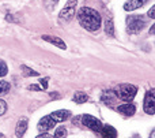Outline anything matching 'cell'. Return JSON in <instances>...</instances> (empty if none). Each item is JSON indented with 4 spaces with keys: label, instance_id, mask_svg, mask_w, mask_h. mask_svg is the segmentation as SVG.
Segmentation results:
<instances>
[{
    "label": "cell",
    "instance_id": "5b68a950",
    "mask_svg": "<svg viewBox=\"0 0 155 138\" xmlns=\"http://www.w3.org/2000/svg\"><path fill=\"white\" fill-rule=\"evenodd\" d=\"M82 122L86 127H88L90 130L95 131V133H99L102 129V123L99 119H97L95 116H91V115H83L82 116Z\"/></svg>",
    "mask_w": 155,
    "mask_h": 138
},
{
    "label": "cell",
    "instance_id": "ffe728a7",
    "mask_svg": "<svg viewBox=\"0 0 155 138\" xmlns=\"http://www.w3.org/2000/svg\"><path fill=\"white\" fill-rule=\"evenodd\" d=\"M57 2H59V0H44V3H45V7L48 8L49 11L54 10V7H56Z\"/></svg>",
    "mask_w": 155,
    "mask_h": 138
},
{
    "label": "cell",
    "instance_id": "7a4b0ae2",
    "mask_svg": "<svg viewBox=\"0 0 155 138\" xmlns=\"http://www.w3.org/2000/svg\"><path fill=\"white\" fill-rule=\"evenodd\" d=\"M146 26V21L142 15H129L127 18V32L129 34H136L142 32Z\"/></svg>",
    "mask_w": 155,
    "mask_h": 138
},
{
    "label": "cell",
    "instance_id": "83f0119b",
    "mask_svg": "<svg viewBox=\"0 0 155 138\" xmlns=\"http://www.w3.org/2000/svg\"><path fill=\"white\" fill-rule=\"evenodd\" d=\"M150 138H155V130L151 131V136H150Z\"/></svg>",
    "mask_w": 155,
    "mask_h": 138
},
{
    "label": "cell",
    "instance_id": "9a60e30c",
    "mask_svg": "<svg viewBox=\"0 0 155 138\" xmlns=\"http://www.w3.org/2000/svg\"><path fill=\"white\" fill-rule=\"evenodd\" d=\"M88 100V96L86 95V93H83V92H76L75 95H74V101L78 104H83V103H86V101Z\"/></svg>",
    "mask_w": 155,
    "mask_h": 138
},
{
    "label": "cell",
    "instance_id": "3957f363",
    "mask_svg": "<svg viewBox=\"0 0 155 138\" xmlns=\"http://www.w3.org/2000/svg\"><path fill=\"white\" fill-rule=\"evenodd\" d=\"M136 92H137L136 86H134V85H131V84H123L118 86L117 92H116V96L124 101H132L134 97L136 96Z\"/></svg>",
    "mask_w": 155,
    "mask_h": 138
},
{
    "label": "cell",
    "instance_id": "4fadbf2b",
    "mask_svg": "<svg viewBox=\"0 0 155 138\" xmlns=\"http://www.w3.org/2000/svg\"><path fill=\"white\" fill-rule=\"evenodd\" d=\"M117 111L120 112V114L125 115V116H132V115L136 112V107L131 103H127V104H123V105L118 107Z\"/></svg>",
    "mask_w": 155,
    "mask_h": 138
},
{
    "label": "cell",
    "instance_id": "603a6c76",
    "mask_svg": "<svg viewBox=\"0 0 155 138\" xmlns=\"http://www.w3.org/2000/svg\"><path fill=\"white\" fill-rule=\"evenodd\" d=\"M5 111H7V104H5L4 100H0V116H2Z\"/></svg>",
    "mask_w": 155,
    "mask_h": 138
},
{
    "label": "cell",
    "instance_id": "7402d4cb",
    "mask_svg": "<svg viewBox=\"0 0 155 138\" xmlns=\"http://www.w3.org/2000/svg\"><path fill=\"white\" fill-rule=\"evenodd\" d=\"M40 84H41V89H48V84H49V78L48 77H45V78H42L40 81Z\"/></svg>",
    "mask_w": 155,
    "mask_h": 138
},
{
    "label": "cell",
    "instance_id": "5bb4252c",
    "mask_svg": "<svg viewBox=\"0 0 155 138\" xmlns=\"http://www.w3.org/2000/svg\"><path fill=\"white\" fill-rule=\"evenodd\" d=\"M27 130V120L26 119H22L18 122V125H16L15 127V134L18 138H22L25 136V133H26Z\"/></svg>",
    "mask_w": 155,
    "mask_h": 138
},
{
    "label": "cell",
    "instance_id": "9c48e42d",
    "mask_svg": "<svg viewBox=\"0 0 155 138\" xmlns=\"http://www.w3.org/2000/svg\"><path fill=\"white\" fill-rule=\"evenodd\" d=\"M42 40H45V41H48V43L53 44V45H56L57 48H60V49H65V48H67V45H65L64 41H63L60 37H56V36L44 34V36H42Z\"/></svg>",
    "mask_w": 155,
    "mask_h": 138
},
{
    "label": "cell",
    "instance_id": "e0dca14e",
    "mask_svg": "<svg viewBox=\"0 0 155 138\" xmlns=\"http://www.w3.org/2000/svg\"><path fill=\"white\" fill-rule=\"evenodd\" d=\"M67 137V130H65V127H57L56 131H54V136L53 138H65Z\"/></svg>",
    "mask_w": 155,
    "mask_h": 138
},
{
    "label": "cell",
    "instance_id": "7c38bea8",
    "mask_svg": "<svg viewBox=\"0 0 155 138\" xmlns=\"http://www.w3.org/2000/svg\"><path fill=\"white\" fill-rule=\"evenodd\" d=\"M148 0H128V2L124 4V10L125 11H134L136 8H140L142 5H144Z\"/></svg>",
    "mask_w": 155,
    "mask_h": 138
},
{
    "label": "cell",
    "instance_id": "cb8c5ba5",
    "mask_svg": "<svg viewBox=\"0 0 155 138\" xmlns=\"http://www.w3.org/2000/svg\"><path fill=\"white\" fill-rule=\"evenodd\" d=\"M35 138H53V136H51V134H48V133H42V134H40V136H37Z\"/></svg>",
    "mask_w": 155,
    "mask_h": 138
},
{
    "label": "cell",
    "instance_id": "6da1fadb",
    "mask_svg": "<svg viewBox=\"0 0 155 138\" xmlns=\"http://www.w3.org/2000/svg\"><path fill=\"white\" fill-rule=\"evenodd\" d=\"M78 21L88 32H97L101 27V15L95 10L88 7H83L78 11Z\"/></svg>",
    "mask_w": 155,
    "mask_h": 138
},
{
    "label": "cell",
    "instance_id": "2e32d148",
    "mask_svg": "<svg viewBox=\"0 0 155 138\" xmlns=\"http://www.w3.org/2000/svg\"><path fill=\"white\" fill-rule=\"evenodd\" d=\"M105 32H106V34L110 36V37L114 36V25H113V21L110 18L106 19V22H105Z\"/></svg>",
    "mask_w": 155,
    "mask_h": 138
},
{
    "label": "cell",
    "instance_id": "f1b7e54d",
    "mask_svg": "<svg viewBox=\"0 0 155 138\" xmlns=\"http://www.w3.org/2000/svg\"><path fill=\"white\" fill-rule=\"evenodd\" d=\"M150 34H154V25L151 26V29H150Z\"/></svg>",
    "mask_w": 155,
    "mask_h": 138
},
{
    "label": "cell",
    "instance_id": "277c9868",
    "mask_svg": "<svg viewBox=\"0 0 155 138\" xmlns=\"http://www.w3.org/2000/svg\"><path fill=\"white\" fill-rule=\"evenodd\" d=\"M76 3H78V0H68L67 4H65V7L60 11V15H59L60 21L68 22V21H71V19L74 18V15H75Z\"/></svg>",
    "mask_w": 155,
    "mask_h": 138
},
{
    "label": "cell",
    "instance_id": "f546056e",
    "mask_svg": "<svg viewBox=\"0 0 155 138\" xmlns=\"http://www.w3.org/2000/svg\"><path fill=\"white\" fill-rule=\"evenodd\" d=\"M0 138H5L4 136H3V134H0Z\"/></svg>",
    "mask_w": 155,
    "mask_h": 138
},
{
    "label": "cell",
    "instance_id": "484cf974",
    "mask_svg": "<svg viewBox=\"0 0 155 138\" xmlns=\"http://www.w3.org/2000/svg\"><path fill=\"white\" fill-rule=\"evenodd\" d=\"M29 89L30 90H42V89H41V86H38V85H30Z\"/></svg>",
    "mask_w": 155,
    "mask_h": 138
},
{
    "label": "cell",
    "instance_id": "8fae6325",
    "mask_svg": "<svg viewBox=\"0 0 155 138\" xmlns=\"http://www.w3.org/2000/svg\"><path fill=\"white\" fill-rule=\"evenodd\" d=\"M102 101H104L106 105L113 107V105H114V103L117 101V96H116V92H113V90H106V92L102 95Z\"/></svg>",
    "mask_w": 155,
    "mask_h": 138
},
{
    "label": "cell",
    "instance_id": "d4e9b609",
    "mask_svg": "<svg viewBox=\"0 0 155 138\" xmlns=\"http://www.w3.org/2000/svg\"><path fill=\"white\" fill-rule=\"evenodd\" d=\"M154 14H155V7H154V5H153V7H151L150 8V11H148V16H150V18H155V15H154Z\"/></svg>",
    "mask_w": 155,
    "mask_h": 138
},
{
    "label": "cell",
    "instance_id": "30bf717a",
    "mask_svg": "<svg viewBox=\"0 0 155 138\" xmlns=\"http://www.w3.org/2000/svg\"><path fill=\"white\" fill-rule=\"evenodd\" d=\"M99 133H101L102 138H117V131L110 125H104Z\"/></svg>",
    "mask_w": 155,
    "mask_h": 138
},
{
    "label": "cell",
    "instance_id": "ac0fdd59",
    "mask_svg": "<svg viewBox=\"0 0 155 138\" xmlns=\"http://www.w3.org/2000/svg\"><path fill=\"white\" fill-rule=\"evenodd\" d=\"M22 71H23V75H26V77H37L38 75L37 71L29 68L27 66H22Z\"/></svg>",
    "mask_w": 155,
    "mask_h": 138
},
{
    "label": "cell",
    "instance_id": "44dd1931",
    "mask_svg": "<svg viewBox=\"0 0 155 138\" xmlns=\"http://www.w3.org/2000/svg\"><path fill=\"white\" fill-rule=\"evenodd\" d=\"M7 73H8V67L5 64V62L4 60H0V77L7 75Z\"/></svg>",
    "mask_w": 155,
    "mask_h": 138
},
{
    "label": "cell",
    "instance_id": "4316f807",
    "mask_svg": "<svg viewBox=\"0 0 155 138\" xmlns=\"http://www.w3.org/2000/svg\"><path fill=\"white\" fill-rule=\"evenodd\" d=\"M51 97L52 98H59L60 95H57V93H51Z\"/></svg>",
    "mask_w": 155,
    "mask_h": 138
},
{
    "label": "cell",
    "instance_id": "d6986e66",
    "mask_svg": "<svg viewBox=\"0 0 155 138\" xmlns=\"http://www.w3.org/2000/svg\"><path fill=\"white\" fill-rule=\"evenodd\" d=\"M10 84L7 81H0V95H4L10 90Z\"/></svg>",
    "mask_w": 155,
    "mask_h": 138
},
{
    "label": "cell",
    "instance_id": "8992f818",
    "mask_svg": "<svg viewBox=\"0 0 155 138\" xmlns=\"http://www.w3.org/2000/svg\"><path fill=\"white\" fill-rule=\"evenodd\" d=\"M143 108H144L146 114H148V115L155 114V93H154V89L148 90V92L146 93Z\"/></svg>",
    "mask_w": 155,
    "mask_h": 138
},
{
    "label": "cell",
    "instance_id": "52a82bcc",
    "mask_svg": "<svg viewBox=\"0 0 155 138\" xmlns=\"http://www.w3.org/2000/svg\"><path fill=\"white\" fill-rule=\"evenodd\" d=\"M54 126H56V122L51 118V115H48V116H44L42 119L40 120V123H38V130H40L41 133H48Z\"/></svg>",
    "mask_w": 155,
    "mask_h": 138
},
{
    "label": "cell",
    "instance_id": "ba28073f",
    "mask_svg": "<svg viewBox=\"0 0 155 138\" xmlns=\"http://www.w3.org/2000/svg\"><path fill=\"white\" fill-rule=\"evenodd\" d=\"M70 116H71V112L68 109H59V111H54L51 114V118L54 122H64Z\"/></svg>",
    "mask_w": 155,
    "mask_h": 138
}]
</instances>
